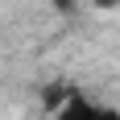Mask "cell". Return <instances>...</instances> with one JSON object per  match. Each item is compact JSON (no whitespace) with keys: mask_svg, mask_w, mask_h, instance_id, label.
<instances>
[{"mask_svg":"<svg viewBox=\"0 0 120 120\" xmlns=\"http://www.w3.org/2000/svg\"><path fill=\"white\" fill-rule=\"evenodd\" d=\"M54 120H99V104H91L87 95H79V91H71V95L62 99V104H54Z\"/></svg>","mask_w":120,"mask_h":120,"instance_id":"cell-1","label":"cell"},{"mask_svg":"<svg viewBox=\"0 0 120 120\" xmlns=\"http://www.w3.org/2000/svg\"><path fill=\"white\" fill-rule=\"evenodd\" d=\"M54 8H58V12H66V8H71V0H54Z\"/></svg>","mask_w":120,"mask_h":120,"instance_id":"cell-4","label":"cell"},{"mask_svg":"<svg viewBox=\"0 0 120 120\" xmlns=\"http://www.w3.org/2000/svg\"><path fill=\"white\" fill-rule=\"evenodd\" d=\"M99 120H120V108H104L99 104Z\"/></svg>","mask_w":120,"mask_h":120,"instance_id":"cell-2","label":"cell"},{"mask_svg":"<svg viewBox=\"0 0 120 120\" xmlns=\"http://www.w3.org/2000/svg\"><path fill=\"white\" fill-rule=\"evenodd\" d=\"M95 8H120V0H95Z\"/></svg>","mask_w":120,"mask_h":120,"instance_id":"cell-3","label":"cell"}]
</instances>
